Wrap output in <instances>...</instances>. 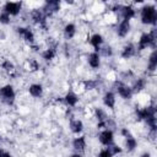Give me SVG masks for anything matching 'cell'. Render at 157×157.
I'll list each match as a JSON object with an SVG mask.
<instances>
[{"mask_svg": "<svg viewBox=\"0 0 157 157\" xmlns=\"http://www.w3.org/2000/svg\"><path fill=\"white\" fill-rule=\"evenodd\" d=\"M103 103L107 108H110L113 109L114 105H115V94L113 92H105L104 96H103Z\"/></svg>", "mask_w": 157, "mask_h": 157, "instance_id": "2e32d148", "label": "cell"}, {"mask_svg": "<svg viewBox=\"0 0 157 157\" xmlns=\"http://www.w3.org/2000/svg\"><path fill=\"white\" fill-rule=\"evenodd\" d=\"M55 55H56V50H55L54 48H48V49H45V50L42 53V58H43L44 60H47V61L54 59Z\"/></svg>", "mask_w": 157, "mask_h": 157, "instance_id": "d4e9b609", "label": "cell"}, {"mask_svg": "<svg viewBox=\"0 0 157 157\" xmlns=\"http://www.w3.org/2000/svg\"><path fill=\"white\" fill-rule=\"evenodd\" d=\"M90 43H91V45L94 48V52L98 53V52L101 50V45H102V43H103V37H102L99 33H94V34L91 37Z\"/></svg>", "mask_w": 157, "mask_h": 157, "instance_id": "5bb4252c", "label": "cell"}, {"mask_svg": "<svg viewBox=\"0 0 157 157\" xmlns=\"http://www.w3.org/2000/svg\"><path fill=\"white\" fill-rule=\"evenodd\" d=\"M135 47L132 45V44H126L123 49H121V56L124 58V59H129V58H131L134 54H135Z\"/></svg>", "mask_w": 157, "mask_h": 157, "instance_id": "7402d4cb", "label": "cell"}, {"mask_svg": "<svg viewBox=\"0 0 157 157\" xmlns=\"http://www.w3.org/2000/svg\"><path fill=\"white\" fill-rule=\"evenodd\" d=\"M72 147H74V150L77 153L83 152L85 151V147H86V139H85V136L75 137L74 141H72Z\"/></svg>", "mask_w": 157, "mask_h": 157, "instance_id": "4fadbf2b", "label": "cell"}, {"mask_svg": "<svg viewBox=\"0 0 157 157\" xmlns=\"http://www.w3.org/2000/svg\"><path fill=\"white\" fill-rule=\"evenodd\" d=\"M71 157H82V156H81V153H77V152H76V153H74Z\"/></svg>", "mask_w": 157, "mask_h": 157, "instance_id": "e575fe53", "label": "cell"}, {"mask_svg": "<svg viewBox=\"0 0 157 157\" xmlns=\"http://www.w3.org/2000/svg\"><path fill=\"white\" fill-rule=\"evenodd\" d=\"M21 11V2H6L4 5V12L10 16H16Z\"/></svg>", "mask_w": 157, "mask_h": 157, "instance_id": "52a82bcc", "label": "cell"}, {"mask_svg": "<svg viewBox=\"0 0 157 157\" xmlns=\"http://www.w3.org/2000/svg\"><path fill=\"white\" fill-rule=\"evenodd\" d=\"M136 145H137V141L134 136H131V135L125 136V147L128 151H134L136 148Z\"/></svg>", "mask_w": 157, "mask_h": 157, "instance_id": "603a6c76", "label": "cell"}, {"mask_svg": "<svg viewBox=\"0 0 157 157\" xmlns=\"http://www.w3.org/2000/svg\"><path fill=\"white\" fill-rule=\"evenodd\" d=\"M4 155H5V151L2 148H0V157H4Z\"/></svg>", "mask_w": 157, "mask_h": 157, "instance_id": "836d02e7", "label": "cell"}, {"mask_svg": "<svg viewBox=\"0 0 157 157\" xmlns=\"http://www.w3.org/2000/svg\"><path fill=\"white\" fill-rule=\"evenodd\" d=\"M156 67H157V52L153 50V52L151 53L150 58H148V67H147V69H148L150 71H155Z\"/></svg>", "mask_w": 157, "mask_h": 157, "instance_id": "cb8c5ba5", "label": "cell"}, {"mask_svg": "<svg viewBox=\"0 0 157 157\" xmlns=\"http://www.w3.org/2000/svg\"><path fill=\"white\" fill-rule=\"evenodd\" d=\"M4 157H12V156H11L9 152H6V151H5V155H4Z\"/></svg>", "mask_w": 157, "mask_h": 157, "instance_id": "8d00e7d4", "label": "cell"}, {"mask_svg": "<svg viewBox=\"0 0 157 157\" xmlns=\"http://www.w3.org/2000/svg\"><path fill=\"white\" fill-rule=\"evenodd\" d=\"M0 99L5 104H12L15 101V91L11 85H5L0 88Z\"/></svg>", "mask_w": 157, "mask_h": 157, "instance_id": "3957f363", "label": "cell"}, {"mask_svg": "<svg viewBox=\"0 0 157 157\" xmlns=\"http://www.w3.org/2000/svg\"><path fill=\"white\" fill-rule=\"evenodd\" d=\"M145 87H146V80H145L144 77H139V78H136V80L134 81L132 87H131V91H132V93H134V92H140V91H142Z\"/></svg>", "mask_w": 157, "mask_h": 157, "instance_id": "ffe728a7", "label": "cell"}, {"mask_svg": "<svg viewBox=\"0 0 157 157\" xmlns=\"http://www.w3.org/2000/svg\"><path fill=\"white\" fill-rule=\"evenodd\" d=\"M96 118H97L98 123H104V121L108 120L107 113H105L103 109H101V108H97V109H96Z\"/></svg>", "mask_w": 157, "mask_h": 157, "instance_id": "484cf974", "label": "cell"}, {"mask_svg": "<svg viewBox=\"0 0 157 157\" xmlns=\"http://www.w3.org/2000/svg\"><path fill=\"white\" fill-rule=\"evenodd\" d=\"M129 31H130V21L123 20V21L119 23L118 28H117V34H118L119 37L124 38V37H126V36H128Z\"/></svg>", "mask_w": 157, "mask_h": 157, "instance_id": "7c38bea8", "label": "cell"}, {"mask_svg": "<svg viewBox=\"0 0 157 157\" xmlns=\"http://www.w3.org/2000/svg\"><path fill=\"white\" fill-rule=\"evenodd\" d=\"M1 67L6 71V72H13V70H15V65L10 61V60H4L2 61V64H1Z\"/></svg>", "mask_w": 157, "mask_h": 157, "instance_id": "4316f807", "label": "cell"}, {"mask_svg": "<svg viewBox=\"0 0 157 157\" xmlns=\"http://www.w3.org/2000/svg\"><path fill=\"white\" fill-rule=\"evenodd\" d=\"M115 90H117L118 94L124 99H130L132 96L131 87H129L128 85H125L123 82H115Z\"/></svg>", "mask_w": 157, "mask_h": 157, "instance_id": "8992f818", "label": "cell"}, {"mask_svg": "<svg viewBox=\"0 0 157 157\" xmlns=\"http://www.w3.org/2000/svg\"><path fill=\"white\" fill-rule=\"evenodd\" d=\"M157 21V12L153 5H145L141 9V22L144 25H155Z\"/></svg>", "mask_w": 157, "mask_h": 157, "instance_id": "6da1fadb", "label": "cell"}, {"mask_svg": "<svg viewBox=\"0 0 157 157\" xmlns=\"http://www.w3.org/2000/svg\"><path fill=\"white\" fill-rule=\"evenodd\" d=\"M0 141H1V136H0Z\"/></svg>", "mask_w": 157, "mask_h": 157, "instance_id": "74e56055", "label": "cell"}, {"mask_svg": "<svg viewBox=\"0 0 157 157\" xmlns=\"http://www.w3.org/2000/svg\"><path fill=\"white\" fill-rule=\"evenodd\" d=\"M64 101H65V103H66L69 107H75V105L77 104V102H78V97H77V94L74 93V92H67V93L65 94V97H64Z\"/></svg>", "mask_w": 157, "mask_h": 157, "instance_id": "ac0fdd59", "label": "cell"}, {"mask_svg": "<svg viewBox=\"0 0 157 157\" xmlns=\"http://www.w3.org/2000/svg\"><path fill=\"white\" fill-rule=\"evenodd\" d=\"M31 18L33 20L34 23H38L40 26H44L45 25V16L43 13V11L36 9V10H32L31 12Z\"/></svg>", "mask_w": 157, "mask_h": 157, "instance_id": "8fae6325", "label": "cell"}, {"mask_svg": "<svg viewBox=\"0 0 157 157\" xmlns=\"http://www.w3.org/2000/svg\"><path fill=\"white\" fill-rule=\"evenodd\" d=\"M70 130L74 134H80L83 130V123L80 119H72L70 121Z\"/></svg>", "mask_w": 157, "mask_h": 157, "instance_id": "d6986e66", "label": "cell"}, {"mask_svg": "<svg viewBox=\"0 0 157 157\" xmlns=\"http://www.w3.org/2000/svg\"><path fill=\"white\" fill-rule=\"evenodd\" d=\"M99 52H102V54H103L104 56H110V55H112V48H110V47H104V48H102Z\"/></svg>", "mask_w": 157, "mask_h": 157, "instance_id": "1f68e13d", "label": "cell"}, {"mask_svg": "<svg viewBox=\"0 0 157 157\" xmlns=\"http://www.w3.org/2000/svg\"><path fill=\"white\" fill-rule=\"evenodd\" d=\"M60 9V2L56 1V0H52V1H47L44 4V7H43V13L45 15H52L53 12L58 11Z\"/></svg>", "mask_w": 157, "mask_h": 157, "instance_id": "ba28073f", "label": "cell"}, {"mask_svg": "<svg viewBox=\"0 0 157 157\" xmlns=\"http://www.w3.org/2000/svg\"><path fill=\"white\" fill-rule=\"evenodd\" d=\"M136 117L140 120H146L151 117H156V108L153 105H148L141 109H136Z\"/></svg>", "mask_w": 157, "mask_h": 157, "instance_id": "277c9868", "label": "cell"}, {"mask_svg": "<svg viewBox=\"0 0 157 157\" xmlns=\"http://www.w3.org/2000/svg\"><path fill=\"white\" fill-rule=\"evenodd\" d=\"M109 148H110V151H112L113 155H115V153H120V152H121V148H120L119 146H112V147H109Z\"/></svg>", "mask_w": 157, "mask_h": 157, "instance_id": "d6a6232c", "label": "cell"}, {"mask_svg": "<svg viewBox=\"0 0 157 157\" xmlns=\"http://www.w3.org/2000/svg\"><path fill=\"white\" fill-rule=\"evenodd\" d=\"M0 23H2V25H7V23H10V15H7L6 12H1L0 13Z\"/></svg>", "mask_w": 157, "mask_h": 157, "instance_id": "f546056e", "label": "cell"}, {"mask_svg": "<svg viewBox=\"0 0 157 157\" xmlns=\"http://www.w3.org/2000/svg\"><path fill=\"white\" fill-rule=\"evenodd\" d=\"M28 92H29V94H31L32 97L38 98V97H40V96L43 94V87H42V85H39V83H32V85L29 86V88H28Z\"/></svg>", "mask_w": 157, "mask_h": 157, "instance_id": "e0dca14e", "label": "cell"}, {"mask_svg": "<svg viewBox=\"0 0 157 157\" xmlns=\"http://www.w3.org/2000/svg\"><path fill=\"white\" fill-rule=\"evenodd\" d=\"M28 65H29V70L31 71H36L39 67V64H38V61L36 59H29L28 60Z\"/></svg>", "mask_w": 157, "mask_h": 157, "instance_id": "f1b7e54d", "label": "cell"}, {"mask_svg": "<svg viewBox=\"0 0 157 157\" xmlns=\"http://www.w3.org/2000/svg\"><path fill=\"white\" fill-rule=\"evenodd\" d=\"M17 33L20 34V37H22L26 42H28L29 44H32L34 42V34L29 28H25V27H18L17 28Z\"/></svg>", "mask_w": 157, "mask_h": 157, "instance_id": "30bf717a", "label": "cell"}, {"mask_svg": "<svg viewBox=\"0 0 157 157\" xmlns=\"http://www.w3.org/2000/svg\"><path fill=\"white\" fill-rule=\"evenodd\" d=\"M76 34V26L74 23H67L64 27V36L66 39H71L74 38V36Z\"/></svg>", "mask_w": 157, "mask_h": 157, "instance_id": "44dd1931", "label": "cell"}, {"mask_svg": "<svg viewBox=\"0 0 157 157\" xmlns=\"http://www.w3.org/2000/svg\"><path fill=\"white\" fill-rule=\"evenodd\" d=\"M98 139H99V142L104 146H112L113 145V141H114V134L110 129H104L103 131L99 132L98 135Z\"/></svg>", "mask_w": 157, "mask_h": 157, "instance_id": "5b68a950", "label": "cell"}, {"mask_svg": "<svg viewBox=\"0 0 157 157\" xmlns=\"http://www.w3.org/2000/svg\"><path fill=\"white\" fill-rule=\"evenodd\" d=\"M119 11H120V15L123 17V20H126L129 21L130 18H132L135 16V10L132 6L130 5H125V6H118Z\"/></svg>", "mask_w": 157, "mask_h": 157, "instance_id": "9c48e42d", "label": "cell"}, {"mask_svg": "<svg viewBox=\"0 0 157 157\" xmlns=\"http://www.w3.org/2000/svg\"><path fill=\"white\" fill-rule=\"evenodd\" d=\"M98 85V82L96 80H88V81H85V88L86 90H93L96 88Z\"/></svg>", "mask_w": 157, "mask_h": 157, "instance_id": "83f0119b", "label": "cell"}, {"mask_svg": "<svg viewBox=\"0 0 157 157\" xmlns=\"http://www.w3.org/2000/svg\"><path fill=\"white\" fill-rule=\"evenodd\" d=\"M98 157H113V153H112L110 148H109V147H107V148L101 150V152L98 153Z\"/></svg>", "mask_w": 157, "mask_h": 157, "instance_id": "4dcf8cb0", "label": "cell"}, {"mask_svg": "<svg viewBox=\"0 0 157 157\" xmlns=\"http://www.w3.org/2000/svg\"><path fill=\"white\" fill-rule=\"evenodd\" d=\"M141 157H150V153L145 152V153H142V155H141Z\"/></svg>", "mask_w": 157, "mask_h": 157, "instance_id": "d590c367", "label": "cell"}, {"mask_svg": "<svg viewBox=\"0 0 157 157\" xmlns=\"http://www.w3.org/2000/svg\"><path fill=\"white\" fill-rule=\"evenodd\" d=\"M155 42H156V31H152V32H148V33H144L139 39L137 49L139 50H144L147 47L155 45Z\"/></svg>", "mask_w": 157, "mask_h": 157, "instance_id": "7a4b0ae2", "label": "cell"}, {"mask_svg": "<svg viewBox=\"0 0 157 157\" xmlns=\"http://www.w3.org/2000/svg\"><path fill=\"white\" fill-rule=\"evenodd\" d=\"M87 63H88V65H90L92 69H97V67L99 66V64H101L99 54H98L97 52H92V53L88 55V58H87Z\"/></svg>", "mask_w": 157, "mask_h": 157, "instance_id": "9a60e30c", "label": "cell"}]
</instances>
